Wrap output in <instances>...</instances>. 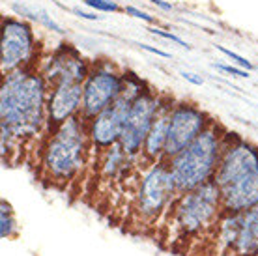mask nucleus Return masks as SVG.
<instances>
[{"label": "nucleus", "instance_id": "obj_28", "mask_svg": "<svg viewBox=\"0 0 258 256\" xmlns=\"http://www.w3.org/2000/svg\"><path fill=\"white\" fill-rule=\"evenodd\" d=\"M148 2H152L154 6H157L159 10H163V12H172V10H174V6H172L170 2H165V0H148Z\"/></svg>", "mask_w": 258, "mask_h": 256}, {"label": "nucleus", "instance_id": "obj_4", "mask_svg": "<svg viewBox=\"0 0 258 256\" xmlns=\"http://www.w3.org/2000/svg\"><path fill=\"white\" fill-rule=\"evenodd\" d=\"M41 49L30 21L4 15L0 21V71L2 75L23 68H38Z\"/></svg>", "mask_w": 258, "mask_h": 256}, {"label": "nucleus", "instance_id": "obj_5", "mask_svg": "<svg viewBox=\"0 0 258 256\" xmlns=\"http://www.w3.org/2000/svg\"><path fill=\"white\" fill-rule=\"evenodd\" d=\"M172 221L183 234H197L223 213L221 187L215 179L193 191L180 193L170 204Z\"/></svg>", "mask_w": 258, "mask_h": 256}, {"label": "nucleus", "instance_id": "obj_1", "mask_svg": "<svg viewBox=\"0 0 258 256\" xmlns=\"http://www.w3.org/2000/svg\"><path fill=\"white\" fill-rule=\"evenodd\" d=\"M49 84L38 68H23L2 75L0 123L21 141H32L47 133Z\"/></svg>", "mask_w": 258, "mask_h": 256}, {"label": "nucleus", "instance_id": "obj_25", "mask_svg": "<svg viewBox=\"0 0 258 256\" xmlns=\"http://www.w3.org/2000/svg\"><path fill=\"white\" fill-rule=\"evenodd\" d=\"M71 13H75L77 17L86 21H101L103 15H97V12H84V10H79V8H71Z\"/></svg>", "mask_w": 258, "mask_h": 256}, {"label": "nucleus", "instance_id": "obj_11", "mask_svg": "<svg viewBox=\"0 0 258 256\" xmlns=\"http://www.w3.org/2000/svg\"><path fill=\"white\" fill-rule=\"evenodd\" d=\"M221 243L236 256H258V206L221 213Z\"/></svg>", "mask_w": 258, "mask_h": 256}, {"label": "nucleus", "instance_id": "obj_19", "mask_svg": "<svg viewBox=\"0 0 258 256\" xmlns=\"http://www.w3.org/2000/svg\"><path fill=\"white\" fill-rule=\"evenodd\" d=\"M15 232H17V223L13 217L12 206L8 204L6 200H2L0 202V236L2 239H8V237L15 236Z\"/></svg>", "mask_w": 258, "mask_h": 256}, {"label": "nucleus", "instance_id": "obj_2", "mask_svg": "<svg viewBox=\"0 0 258 256\" xmlns=\"http://www.w3.org/2000/svg\"><path fill=\"white\" fill-rule=\"evenodd\" d=\"M226 135L228 131L213 120L185 150H181L180 154H176L170 159H165L168 163L178 195L193 191L215 178L221 155L225 150Z\"/></svg>", "mask_w": 258, "mask_h": 256}, {"label": "nucleus", "instance_id": "obj_13", "mask_svg": "<svg viewBox=\"0 0 258 256\" xmlns=\"http://www.w3.org/2000/svg\"><path fill=\"white\" fill-rule=\"evenodd\" d=\"M131 103H133L131 99L120 96L109 109H105L103 112H99L97 116H94L92 120L86 122L92 150L103 154L105 150L120 144Z\"/></svg>", "mask_w": 258, "mask_h": 256}, {"label": "nucleus", "instance_id": "obj_20", "mask_svg": "<svg viewBox=\"0 0 258 256\" xmlns=\"http://www.w3.org/2000/svg\"><path fill=\"white\" fill-rule=\"evenodd\" d=\"M86 6L94 10L97 13H118L123 12V8H120L114 0H83Z\"/></svg>", "mask_w": 258, "mask_h": 256}, {"label": "nucleus", "instance_id": "obj_12", "mask_svg": "<svg viewBox=\"0 0 258 256\" xmlns=\"http://www.w3.org/2000/svg\"><path fill=\"white\" fill-rule=\"evenodd\" d=\"M90 60H86L77 47H73L71 43L54 47L51 52L41 56L38 64V70L41 71L49 86L60 81L83 84L90 73Z\"/></svg>", "mask_w": 258, "mask_h": 256}, {"label": "nucleus", "instance_id": "obj_14", "mask_svg": "<svg viewBox=\"0 0 258 256\" xmlns=\"http://www.w3.org/2000/svg\"><path fill=\"white\" fill-rule=\"evenodd\" d=\"M81 109H83V84L66 83V81L51 84L47 96L45 135H51L73 116L81 114Z\"/></svg>", "mask_w": 258, "mask_h": 256}, {"label": "nucleus", "instance_id": "obj_18", "mask_svg": "<svg viewBox=\"0 0 258 256\" xmlns=\"http://www.w3.org/2000/svg\"><path fill=\"white\" fill-rule=\"evenodd\" d=\"M12 10L15 12V15H19V17H23V19H26V21H34V23H38V25H41L43 28L51 30V32L64 34V28H62V26H60L56 21L52 19V17L45 12V10L26 6V4H19V2H13Z\"/></svg>", "mask_w": 258, "mask_h": 256}, {"label": "nucleus", "instance_id": "obj_10", "mask_svg": "<svg viewBox=\"0 0 258 256\" xmlns=\"http://www.w3.org/2000/svg\"><path fill=\"white\" fill-rule=\"evenodd\" d=\"M258 172V146L252 142L228 133L225 141V150L221 155L219 167L215 172V183L223 189L239 179L249 178Z\"/></svg>", "mask_w": 258, "mask_h": 256}, {"label": "nucleus", "instance_id": "obj_27", "mask_svg": "<svg viewBox=\"0 0 258 256\" xmlns=\"http://www.w3.org/2000/svg\"><path fill=\"white\" fill-rule=\"evenodd\" d=\"M181 77H183V81H187V83L195 84V86H202V84H204V79L199 77V75H195V73H191V71H183Z\"/></svg>", "mask_w": 258, "mask_h": 256}, {"label": "nucleus", "instance_id": "obj_24", "mask_svg": "<svg viewBox=\"0 0 258 256\" xmlns=\"http://www.w3.org/2000/svg\"><path fill=\"white\" fill-rule=\"evenodd\" d=\"M123 13H125V15H131V17H135V19L146 21V23H155L154 15L142 12V10H139V8H135V6H125L123 8Z\"/></svg>", "mask_w": 258, "mask_h": 256}, {"label": "nucleus", "instance_id": "obj_17", "mask_svg": "<svg viewBox=\"0 0 258 256\" xmlns=\"http://www.w3.org/2000/svg\"><path fill=\"white\" fill-rule=\"evenodd\" d=\"M133 157H129L125 152L122 150L120 144L105 150L101 154V168L107 178H118L122 176L125 170L129 168V165H133Z\"/></svg>", "mask_w": 258, "mask_h": 256}, {"label": "nucleus", "instance_id": "obj_8", "mask_svg": "<svg viewBox=\"0 0 258 256\" xmlns=\"http://www.w3.org/2000/svg\"><path fill=\"white\" fill-rule=\"evenodd\" d=\"M161 97L163 94L155 92L152 86H148L135 101L131 103L127 120H125V125H123L122 131V139H120V146L129 157H133L135 161L141 157L142 144L146 141L150 129H152V123L157 116Z\"/></svg>", "mask_w": 258, "mask_h": 256}, {"label": "nucleus", "instance_id": "obj_3", "mask_svg": "<svg viewBox=\"0 0 258 256\" xmlns=\"http://www.w3.org/2000/svg\"><path fill=\"white\" fill-rule=\"evenodd\" d=\"M92 150L86 120L77 114L45 137L41 148V172L52 183L64 185L75 178Z\"/></svg>", "mask_w": 258, "mask_h": 256}, {"label": "nucleus", "instance_id": "obj_9", "mask_svg": "<svg viewBox=\"0 0 258 256\" xmlns=\"http://www.w3.org/2000/svg\"><path fill=\"white\" fill-rule=\"evenodd\" d=\"M212 122L213 120L210 114L200 109L199 105L191 101H176L170 110L167 146L163 159H170L176 154H180L181 150H185Z\"/></svg>", "mask_w": 258, "mask_h": 256}, {"label": "nucleus", "instance_id": "obj_23", "mask_svg": "<svg viewBox=\"0 0 258 256\" xmlns=\"http://www.w3.org/2000/svg\"><path fill=\"white\" fill-rule=\"evenodd\" d=\"M150 34H154V36H159V38H163V39H168V41H172V43L180 45V47L191 49V45H189L187 41H185V39H181L180 36H176V34H172V32L161 30V28H157V26H154V28H150Z\"/></svg>", "mask_w": 258, "mask_h": 256}, {"label": "nucleus", "instance_id": "obj_15", "mask_svg": "<svg viewBox=\"0 0 258 256\" xmlns=\"http://www.w3.org/2000/svg\"><path fill=\"white\" fill-rule=\"evenodd\" d=\"M176 99L172 96L163 94L161 105L157 110L152 129H150L146 141L142 144V152L139 161H142L146 167L154 165L157 161H161L165 157V146H167V135H168V122H170V110L174 107Z\"/></svg>", "mask_w": 258, "mask_h": 256}, {"label": "nucleus", "instance_id": "obj_21", "mask_svg": "<svg viewBox=\"0 0 258 256\" xmlns=\"http://www.w3.org/2000/svg\"><path fill=\"white\" fill-rule=\"evenodd\" d=\"M215 49L219 52H223L228 60H232L234 64L236 66H239V68H243V70H247V71H252L254 70V66L247 60L245 56H241V54H238V52H234V51H230V49H226V47H223V45H215Z\"/></svg>", "mask_w": 258, "mask_h": 256}, {"label": "nucleus", "instance_id": "obj_22", "mask_svg": "<svg viewBox=\"0 0 258 256\" xmlns=\"http://www.w3.org/2000/svg\"><path fill=\"white\" fill-rule=\"evenodd\" d=\"M213 68L223 71V73H226V75H230V77H238V79H249L251 77V75H249V71L243 70V68H239V66L221 64V62H217V64H213Z\"/></svg>", "mask_w": 258, "mask_h": 256}, {"label": "nucleus", "instance_id": "obj_26", "mask_svg": "<svg viewBox=\"0 0 258 256\" xmlns=\"http://www.w3.org/2000/svg\"><path fill=\"white\" fill-rule=\"evenodd\" d=\"M142 51L146 52H152V54H155V56H161V58H170V52H165L161 51V49H157V47H152V45H146V43H141L139 45Z\"/></svg>", "mask_w": 258, "mask_h": 256}, {"label": "nucleus", "instance_id": "obj_7", "mask_svg": "<svg viewBox=\"0 0 258 256\" xmlns=\"http://www.w3.org/2000/svg\"><path fill=\"white\" fill-rule=\"evenodd\" d=\"M178 197V189L172 179L168 163L157 161L146 168L137 189L135 212L146 221H154L161 215Z\"/></svg>", "mask_w": 258, "mask_h": 256}, {"label": "nucleus", "instance_id": "obj_16", "mask_svg": "<svg viewBox=\"0 0 258 256\" xmlns=\"http://www.w3.org/2000/svg\"><path fill=\"white\" fill-rule=\"evenodd\" d=\"M223 212H245L258 206V172L221 189Z\"/></svg>", "mask_w": 258, "mask_h": 256}, {"label": "nucleus", "instance_id": "obj_6", "mask_svg": "<svg viewBox=\"0 0 258 256\" xmlns=\"http://www.w3.org/2000/svg\"><path fill=\"white\" fill-rule=\"evenodd\" d=\"M123 71L110 58H97L92 62L90 73L83 83V109L81 116L88 122L105 109H109L122 94Z\"/></svg>", "mask_w": 258, "mask_h": 256}]
</instances>
